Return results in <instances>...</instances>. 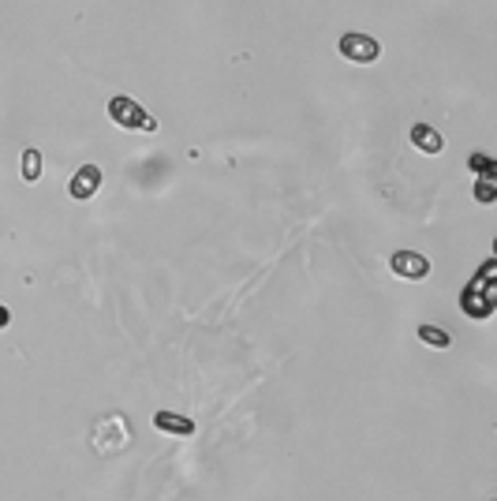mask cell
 Listing matches in <instances>:
<instances>
[{"mask_svg":"<svg viewBox=\"0 0 497 501\" xmlns=\"http://www.w3.org/2000/svg\"><path fill=\"white\" fill-rule=\"evenodd\" d=\"M408 139H411V146H416V150H423V154H442V150H445L442 132H434L430 123H416V128L408 132Z\"/></svg>","mask_w":497,"mask_h":501,"instance_id":"7","label":"cell"},{"mask_svg":"<svg viewBox=\"0 0 497 501\" xmlns=\"http://www.w3.org/2000/svg\"><path fill=\"white\" fill-rule=\"evenodd\" d=\"M337 49L344 60H351V64H375V60L382 56V41L370 38V34H359V30H348L341 34Z\"/></svg>","mask_w":497,"mask_h":501,"instance_id":"3","label":"cell"},{"mask_svg":"<svg viewBox=\"0 0 497 501\" xmlns=\"http://www.w3.org/2000/svg\"><path fill=\"white\" fill-rule=\"evenodd\" d=\"M154 427L161 434H176V437H191L198 430L195 420H188V415H180V412H157L154 415Z\"/></svg>","mask_w":497,"mask_h":501,"instance_id":"6","label":"cell"},{"mask_svg":"<svg viewBox=\"0 0 497 501\" xmlns=\"http://www.w3.org/2000/svg\"><path fill=\"white\" fill-rule=\"evenodd\" d=\"M493 262H486L479 269V277H475L468 288H464V296H460V307H464V315L471 318H490V310H493Z\"/></svg>","mask_w":497,"mask_h":501,"instance_id":"2","label":"cell"},{"mask_svg":"<svg viewBox=\"0 0 497 501\" xmlns=\"http://www.w3.org/2000/svg\"><path fill=\"white\" fill-rule=\"evenodd\" d=\"M419 341L426 348H449L452 344V337H449L445 329H438V326H419Z\"/></svg>","mask_w":497,"mask_h":501,"instance_id":"8","label":"cell"},{"mask_svg":"<svg viewBox=\"0 0 497 501\" xmlns=\"http://www.w3.org/2000/svg\"><path fill=\"white\" fill-rule=\"evenodd\" d=\"M389 269L397 274L400 281H426L430 277V259L419 255V250H392Z\"/></svg>","mask_w":497,"mask_h":501,"instance_id":"4","label":"cell"},{"mask_svg":"<svg viewBox=\"0 0 497 501\" xmlns=\"http://www.w3.org/2000/svg\"><path fill=\"white\" fill-rule=\"evenodd\" d=\"M41 176V154L38 150H23V180L34 183Z\"/></svg>","mask_w":497,"mask_h":501,"instance_id":"10","label":"cell"},{"mask_svg":"<svg viewBox=\"0 0 497 501\" xmlns=\"http://www.w3.org/2000/svg\"><path fill=\"white\" fill-rule=\"evenodd\" d=\"M101 191V169L97 165H79V173L72 176V183H68V195L75 199V202H87V199H94Z\"/></svg>","mask_w":497,"mask_h":501,"instance_id":"5","label":"cell"},{"mask_svg":"<svg viewBox=\"0 0 497 501\" xmlns=\"http://www.w3.org/2000/svg\"><path fill=\"white\" fill-rule=\"evenodd\" d=\"M475 199H479L483 206H490V202L497 199V180H490V176H479V180H475Z\"/></svg>","mask_w":497,"mask_h":501,"instance_id":"9","label":"cell"},{"mask_svg":"<svg viewBox=\"0 0 497 501\" xmlns=\"http://www.w3.org/2000/svg\"><path fill=\"white\" fill-rule=\"evenodd\" d=\"M109 120L116 123L120 132H142V135H154L157 132V120L147 109H142L135 98H128V94H116L109 101Z\"/></svg>","mask_w":497,"mask_h":501,"instance_id":"1","label":"cell"},{"mask_svg":"<svg viewBox=\"0 0 497 501\" xmlns=\"http://www.w3.org/2000/svg\"><path fill=\"white\" fill-rule=\"evenodd\" d=\"M8 322H12V315H8V307H4V303H0V329H4Z\"/></svg>","mask_w":497,"mask_h":501,"instance_id":"12","label":"cell"},{"mask_svg":"<svg viewBox=\"0 0 497 501\" xmlns=\"http://www.w3.org/2000/svg\"><path fill=\"white\" fill-rule=\"evenodd\" d=\"M468 165H471V169L479 173V176H490V180L497 176V165H493V157H490V154H483V150H479V154H471V161H468Z\"/></svg>","mask_w":497,"mask_h":501,"instance_id":"11","label":"cell"}]
</instances>
